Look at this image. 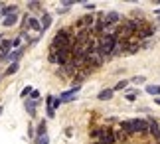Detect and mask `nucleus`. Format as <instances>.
I'll return each instance as SVG.
<instances>
[{
    "mask_svg": "<svg viewBox=\"0 0 160 144\" xmlns=\"http://www.w3.org/2000/svg\"><path fill=\"white\" fill-rule=\"evenodd\" d=\"M73 43H75L73 28H61V30H58V34L53 36L50 52H58V49H73Z\"/></svg>",
    "mask_w": 160,
    "mask_h": 144,
    "instance_id": "obj_1",
    "label": "nucleus"
},
{
    "mask_svg": "<svg viewBox=\"0 0 160 144\" xmlns=\"http://www.w3.org/2000/svg\"><path fill=\"white\" fill-rule=\"evenodd\" d=\"M119 127L125 130L128 136H132V134H146V132L150 130L148 121H142V118H132V121H125V122H121Z\"/></svg>",
    "mask_w": 160,
    "mask_h": 144,
    "instance_id": "obj_2",
    "label": "nucleus"
},
{
    "mask_svg": "<svg viewBox=\"0 0 160 144\" xmlns=\"http://www.w3.org/2000/svg\"><path fill=\"white\" fill-rule=\"evenodd\" d=\"M91 136H93L95 142L99 144H115V130L111 127H99V128H93L91 130Z\"/></svg>",
    "mask_w": 160,
    "mask_h": 144,
    "instance_id": "obj_3",
    "label": "nucleus"
},
{
    "mask_svg": "<svg viewBox=\"0 0 160 144\" xmlns=\"http://www.w3.org/2000/svg\"><path fill=\"white\" fill-rule=\"evenodd\" d=\"M115 46H117V37L111 36V34H103L101 37H97V47H99V52L105 55V57H111V55H113Z\"/></svg>",
    "mask_w": 160,
    "mask_h": 144,
    "instance_id": "obj_4",
    "label": "nucleus"
},
{
    "mask_svg": "<svg viewBox=\"0 0 160 144\" xmlns=\"http://www.w3.org/2000/svg\"><path fill=\"white\" fill-rule=\"evenodd\" d=\"M152 36H154V26H152V24H148L144 18H140L134 37H137L138 42H146V40H148V37H152Z\"/></svg>",
    "mask_w": 160,
    "mask_h": 144,
    "instance_id": "obj_5",
    "label": "nucleus"
},
{
    "mask_svg": "<svg viewBox=\"0 0 160 144\" xmlns=\"http://www.w3.org/2000/svg\"><path fill=\"white\" fill-rule=\"evenodd\" d=\"M95 20H97L95 14H83V16L75 22L73 30H75V32H81V30H91V28L95 26Z\"/></svg>",
    "mask_w": 160,
    "mask_h": 144,
    "instance_id": "obj_6",
    "label": "nucleus"
},
{
    "mask_svg": "<svg viewBox=\"0 0 160 144\" xmlns=\"http://www.w3.org/2000/svg\"><path fill=\"white\" fill-rule=\"evenodd\" d=\"M97 16L103 20L105 26H119L121 24V14L119 12H97Z\"/></svg>",
    "mask_w": 160,
    "mask_h": 144,
    "instance_id": "obj_7",
    "label": "nucleus"
},
{
    "mask_svg": "<svg viewBox=\"0 0 160 144\" xmlns=\"http://www.w3.org/2000/svg\"><path fill=\"white\" fill-rule=\"evenodd\" d=\"M50 53H55V57H58V65H65V63H69L71 57H73V53H71V49H58V52H50Z\"/></svg>",
    "mask_w": 160,
    "mask_h": 144,
    "instance_id": "obj_8",
    "label": "nucleus"
},
{
    "mask_svg": "<svg viewBox=\"0 0 160 144\" xmlns=\"http://www.w3.org/2000/svg\"><path fill=\"white\" fill-rule=\"evenodd\" d=\"M148 124H150V130H148V132L160 142V121H154V118H152V121H148Z\"/></svg>",
    "mask_w": 160,
    "mask_h": 144,
    "instance_id": "obj_9",
    "label": "nucleus"
},
{
    "mask_svg": "<svg viewBox=\"0 0 160 144\" xmlns=\"http://www.w3.org/2000/svg\"><path fill=\"white\" fill-rule=\"evenodd\" d=\"M79 93V85H75V87H71L69 91H65V93H61V101H71V99H75V95Z\"/></svg>",
    "mask_w": 160,
    "mask_h": 144,
    "instance_id": "obj_10",
    "label": "nucleus"
},
{
    "mask_svg": "<svg viewBox=\"0 0 160 144\" xmlns=\"http://www.w3.org/2000/svg\"><path fill=\"white\" fill-rule=\"evenodd\" d=\"M16 22H18V12H14V14H8L6 18H2V26H4V28H12Z\"/></svg>",
    "mask_w": 160,
    "mask_h": 144,
    "instance_id": "obj_11",
    "label": "nucleus"
},
{
    "mask_svg": "<svg viewBox=\"0 0 160 144\" xmlns=\"http://www.w3.org/2000/svg\"><path fill=\"white\" fill-rule=\"evenodd\" d=\"M113 93H115L113 89H105V91H101L99 95H97V99H99V101H109V99L113 97Z\"/></svg>",
    "mask_w": 160,
    "mask_h": 144,
    "instance_id": "obj_12",
    "label": "nucleus"
},
{
    "mask_svg": "<svg viewBox=\"0 0 160 144\" xmlns=\"http://www.w3.org/2000/svg\"><path fill=\"white\" fill-rule=\"evenodd\" d=\"M26 111H28L30 117H36V101L28 99V101H26Z\"/></svg>",
    "mask_w": 160,
    "mask_h": 144,
    "instance_id": "obj_13",
    "label": "nucleus"
},
{
    "mask_svg": "<svg viewBox=\"0 0 160 144\" xmlns=\"http://www.w3.org/2000/svg\"><path fill=\"white\" fill-rule=\"evenodd\" d=\"M146 93L154 95V97H160V85H146Z\"/></svg>",
    "mask_w": 160,
    "mask_h": 144,
    "instance_id": "obj_14",
    "label": "nucleus"
},
{
    "mask_svg": "<svg viewBox=\"0 0 160 144\" xmlns=\"http://www.w3.org/2000/svg\"><path fill=\"white\" fill-rule=\"evenodd\" d=\"M40 22H42V30H48V28H50V24H52V14H44Z\"/></svg>",
    "mask_w": 160,
    "mask_h": 144,
    "instance_id": "obj_15",
    "label": "nucleus"
},
{
    "mask_svg": "<svg viewBox=\"0 0 160 144\" xmlns=\"http://www.w3.org/2000/svg\"><path fill=\"white\" fill-rule=\"evenodd\" d=\"M137 95H138V91H137V89H128L125 97H127V101H134V99H137Z\"/></svg>",
    "mask_w": 160,
    "mask_h": 144,
    "instance_id": "obj_16",
    "label": "nucleus"
},
{
    "mask_svg": "<svg viewBox=\"0 0 160 144\" xmlns=\"http://www.w3.org/2000/svg\"><path fill=\"white\" fill-rule=\"evenodd\" d=\"M18 71V61H14V63L8 65V69H6V75H14Z\"/></svg>",
    "mask_w": 160,
    "mask_h": 144,
    "instance_id": "obj_17",
    "label": "nucleus"
},
{
    "mask_svg": "<svg viewBox=\"0 0 160 144\" xmlns=\"http://www.w3.org/2000/svg\"><path fill=\"white\" fill-rule=\"evenodd\" d=\"M44 134H48V132H46V121H42V122L38 124V136H44ZM38 136H36V138H38Z\"/></svg>",
    "mask_w": 160,
    "mask_h": 144,
    "instance_id": "obj_18",
    "label": "nucleus"
},
{
    "mask_svg": "<svg viewBox=\"0 0 160 144\" xmlns=\"http://www.w3.org/2000/svg\"><path fill=\"white\" fill-rule=\"evenodd\" d=\"M36 142H38V144H48V142H50V138H48V134H44V136H38Z\"/></svg>",
    "mask_w": 160,
    "mask_h": 144,
    "instance_id": "obj_19",
    "label": "nucleus"
},
{
    "mask_svg": "<svg viewBox=\"0 0 160 144\" xmlns=\"http://www.w3.org/2000/svg\"><path fill=\"white\" fill-rule=\"evenodd\" d=\"M125 87H127V81H119V83L115 85V89H113V91H121V89H125Z\"/></svg>",
    "mask_w": 160,
    "mask_h": 144,
    "instance_id": "obj_20",
    "label": "nucleus"
},
{
    "mask_svg": "<svg viewBox=\"0 0 160 144\" xmlns=\"http://www.w3.org/2000/svg\"><path fill=\"white\" fill-rule=\"evenodd\" d=\"M32 91H34V89H32V87L28 85V87H24V89H22V93H20V95H22V97H28V95H30Z\"/></svg>",
    "mask_w": 160,
    "mask_h": 144,
    "instance_id": "obj_21",
    "label": "nucleus"
},
{
    "mask_svg": "<svg viewBox=\"0 0 160 144\" xmlns=\"http://www.w3.org/2000/svg\"><path fill=\"white\" fill-rule=\"evenodd\" d=\"M30 99H32V101H38V99H40V91L34 89L32 93H30Z\"/></svg>",
    "mask_w": 160,
    "mask_h": 144,
    "instance_id": "obj_22",
    "label": "nucleus"
},
{
    "mask_svg": "<svg viewBox=\"0 0 160 144\" xmlns=\"http://www.w3.org/2000/svg\"><path fill=\"white\" fill-rule=\"evenodd\" d=\"M132 81H134L137 85H140V83H144V81H146V77H142V75H138V77H134Z\"/></svg>",
    "mask_w": 160,
    "mask_h": 144,
    "instance_id": "obj_23",
    "label": "nucleus"
},
{
    "mask_svg": "<svg viewBox=\"0 0 160 144\" xmlns=\"http://www.w3.org/2000/svg\"><path fill=\"white\" fill-rule=\"evenodd\" d=\"M28 6H30L32 10H36V8H42V2H30Z\"/></svg>",
    "mask_w": 160,
    "mask_h": 144,
    "instance_id": "obj_24",
    "label": "nucleus"
},
{
    "mask_svg": "<svg viewBox=\"0 0 160 144\" xmlns=\"http://www.w3.org/2000/svg\"><path fill=\"white\" fill-rule=\"evenodd\" d=\"M83 6H85V8H87V10H93V8H95V4H93V2H85Z\"/></svg>",
    "mask_w": 160,
    "mask_h": 144,
    "instance_id": "obj_25",
    "label": "nucleus"
},
{
    "mask_svg": "<svg viewBox=\"0 0 160 144\" xmlns=\"http://www.w3.org/2000/svg\"><path fill=\"white\" fill-rule=\"evenodd\" d=\"M50 61H52V63H55V65H58V57H55V53H50Z\"/></svg>",
    "mask_w": 160,
    "mask_h": 144,
    "instance_id": "obj_26",
    "label": "nucleus"
},
{
    "mask_svg": "<svg viewBox=\"0 0 160 144\" xmlns=\"http://www.w3.org/2000/svg\"><path fill=\"white\" fill-rule=\"evenodd\" d=\"M20 40H22V37H16V40L12 42V47H18V46H20Z\"/></svg>",
    "mask_w": 160,
    "mask_h": 144,
    "instance_id": "obj_27",
    "label": "nucleus"
},
{
    "mask_svg": "<svg viewBox=\"0 0 160 144\" xmlns=\"http://www.w3.org/2000/svg\"><path fill=\"white\" fill-rule=\"evenodd\" d=\"M156 105H158V107H160V97H156Z\"/></svg>",
    "mask_w": 160,
    "mask_h": 144,
    "instance_id": "obj_28",
    "label": "nucleus"
},
{
    "mask_svg": "<svg viewBox=\"0 0 160 144\" xmlns=\"http://www.w3.org/2000/svg\"><path fill=\"white\" fill-rule=\"evenodd\" d=\"M156 16H158V20H160V10H156Z\"/></svg>",
    "mask_w": 160,
    "mask_h": 144,
    "instance_id": "obj_29",
    "label": "nucleus"
},
{
    "mask_svg": "<svg viewBox=\"0 0 160 144\" xmlns=\"http://www.w3.org/2000/svg\"><path fill=\"white\" fill-rule=\"evenodd\" d=\"M0 115H2V107H0Z\"/></svg>",
    "mask_w": 160,
    "mask_h": 144,
    "instance_id": "obj_30",
    "label": "nucleus"
}]
</instances>
